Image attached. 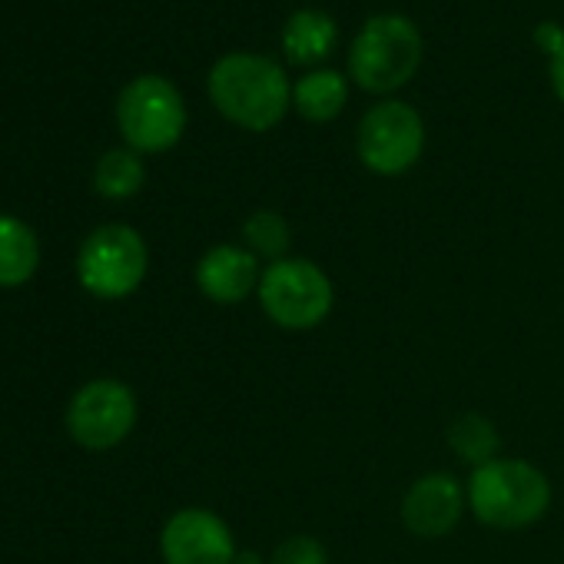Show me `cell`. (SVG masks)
I'll use <instances>...</instances> for the list:
<instances>
[{
  "label": "cell",
  "instance_id": "cell-11",
  "mask_svg": "<svg viewBox=\"0 0 564 564\" xmlns=\"http://www.w3.org/2000/svg\"><path fill=\"white\" fill-rule=\"evenodd\" d=\"M262 262L242 246V242H219L209 246L196 262V286L199 293L216 306H239L249 296H256Z\"/></svg>",
  "mask_w": 564,
  "mask_h": 564
},
{
  "label": "cell",
  "instance_id": "cell-8",
  "mask_svg": "<svg viewBox=\"0 0 564 564\" xmlns=\"http://www.w3.org/2000/svg\"><path fill=\"white\" fill-rule=\"evenodd\" d=\"M67 429L90 452L117 448L137 429V395L120 379H94L70 399Z\"/></svg>",
  "mask_w": 564,
  "mask_h": 564
},
{
  "label": "cell",
  "instance_id": "cell-17",
  "mask_svg": "<svg viewBox=\"0 0 564 564\" xmlns=\"http://www.w3.org/2000/svg\"><path fill=\"white\" fill-rule=\"evenodd\" d=\"M147 170L137 150H107L94 170V189L107 199H130L143 189Z\"/></svg>",
  "mask_w": 564,
  "mask_h": 564
},
{
  "label": "cell",
  "instance_id": "cell-13",
  "mask_svg": "<svg viewBox=\"0 0 564 564\" xmlns=\"http://www.w3.org/2000/svg\"><path fill=\"white\" fill-rule=\"evenodd\" d=\"M37 265H41L37 232L24 219L0 213V286L4 290L24 286L28 279H34Z\"/></svg>",
  "mask_w": 564,
  "mask_h": 564
},
{
  "label": "cell",
  "instance_id": "cell-21",
  "mask_svg": "<svg viewBox=\"0 0 564 564\" xmlns=\"http://www.w3.org/2000/svg\"><path fill=\"white\" fill-rule=\"evenodd\" d=\"M232 564H269V557H262L259 551L246 547V551H239V554H236V561H232Z\"/></svg>",
  "mask_w": 564,
  "mask_h": 564
},
{
  "label": "cell",
  "instance_id": "cell-9",
  "mask_svg": "<svg viewBox=\"0 0 564 564\" xmlns=\"http://www.w3.org/2000/svg\"><path fill=\"white\" fill-rule=\"evenodd\" d=\"M163 564H232V528L209 508H180L160 531Z\"/></svg>",
  "mask_w": 564,
  "mask_h": 564
},
{
  "label": "cell",
  "instance_id": "cell-1",
  "mask_svg": "<svg viewBox=\"0 0 564 564\" xmlns=\"http://www.w3.org/2000/svg\"><path fill=\"white\" fill-rule=\"evenodd\" d=\"M209 100L229 123L265 133L290 113L293 84L269 57L229 54L209 70Z\"/></svg>",
  "mask_w": 564,
  "mask_h": 564
},
{
  "label": "cell",
  "instance_id": "cell-20",
  "mask_svg": "<svg viewBox=\"0 0 564 564\" xmlns=\"http://www.w3.org/2000/svg\"><path fill=\"white\" fill-rule=\"evenodd\" d=\"M551 87H554L557 100L564 104V51L557 57H551Z\"/></svg>",
  "mask_w": 564,
  "mask_h": 564
},
{
  "label": "cell",
  "instance_id": "cell-16",
  "mask_svg": "<svg viewBox=\"0 0 564 564\" xmlns=\"http://www.w3.org/2000/svg\"><path fill=\"white\" fill-rule=\"evenodd\" d=\"M242 246L259 259V262H279L290 256L293 246V229L279 209H256L242 223Z\"/></svg>",
  "mask_w": 564,
  "mask_h": 564
},
{
  "label": "cell",
  "instance_id": "cell-4",
  "mask_svg": "<svg viewBox=\"0 0 564 564\" xmlns=\"http://www.w3.org/2000/svg\"><path fill=\"white\" fill-rule=\"evenodd\" d=\"M422 64V34L402 14L369 18L349 51V77L369 94L405 87Z\"/></svg>",
  "mask_w": 564,
  "mask_h": 564
},
{
  "label": "cell",
  "instance_id": "cell-5",
  "mask_svg": "<svg viewBox=\"0 0 564 564\" xmlns=\"http://www.w3.org/2000/svg\"><path fill=\"white\" fill-rule=\"evenodd\" d=\"M150 269V252L143 236L133 226L110 223L94 229L77 252L80 286L107 303L133 296Z\"/></svg>",
  "mask_w": 564,
  "mask_h": 564
},
{
  "label": "cell",
  "instance_id": "cell-15",
  "mask_svg": "<svg viewBox=\"0 0 564 564\" xmlns=\"http://www.w3.org/2000/svg\"><path fill=\"white\" fill-rule=\"evenodd\" d=\"M445 442L448 448L471 468H481L488 462L498 458L501 452V435L495 429V422L481 412H462L448 422L445 429Z\"/></svg>",
  "mask_w": 564,
  "mask_h": 564
},
{
  "label": "cell",
  "instance_id": "cell-7",
  "mask_svg": "<svg viewBox=\"0 0 564 564\" xmlns=\"http://www.w3.org/2000/svg\"><path fill=\"white\" fill-rule=\"evenodd\" d=\"M359 160L376 176H402L409 173L425 150V123L415 107L402 100L376 104L356 133Z\"/></svg>",
  "mask_w": 564,
  "mask_h": 564
},
{
  "label": "cell",
  "instance_id": "cell-6",
  "mask_svg": "<svg viewBox=\"0 0 564 564\" xmlns=\"http://www.w3.org/2000/svg\"><path fill=\"white\" fill-rule=\"evenodd\" d=\"M117 127L130 150L163 153L173 150L186 130V104L170 80L147 74L120 90Z\"/></svg>",
  "mask_w": 564,
  "mask_h": 564
},
{
  "label": "cell",
  "instance_id": "cell-19",
  "mask_svg": "<svg viewBox=\"0 0 564 564\" xmlns=\"http://www.w3.org/2000/svg\"><path fill=\"white\" fill-rule=\"evenodd\" d=\"M534 41H538L551 57H557V54L564 51V31H561L557 24H541V28L534 31Z\"/></svg>",
  "mask_w": 564,
  "mask_h": 564
},
{
  "label": "cell",
  "instance_id": "cell-2",
  "mask_svg": "<svg viewBox=\"0 0 564 564\" xmlns=\"http://www.w3.org/2000/svg\"><path fill=\"white\" fill-rule=\"evenodd\" d=\"M468 511L495 531H524L538 524L551 508L547 475L524 462L498 455L495 462L471 468L468 481Z\"/></svg>",
  "mask_w": 564,
  "mask_h": 564
},
{
  "label": "cell",
  "instance_id": "cell-18",
  "mask_svg": "<svg viewBox=\"0 0 564 564\" xmlns=\"http://www.w3.org/2000/svg\"><path fill=\"white\" fill-rule=\"evenodd\" d=\"M269 564H329V551L313 534H290L272 547Z\"/></svg>",
  "mask_w": 564,
  "mask_h": 564
},
{
  "label": "cell",
  "instance_id": "cell-12",
  "mask_svg": "<svg viewBox=\"0 0 564 564\" xmlns=\"http://www.w3.org/2000/svg\"><path fill=\"white\" fill-rule=\"evenodd\" d=\"M339 44V28L323 11H296L282 28V51L296 67L323 64Z\"/></svg>",
  "mask_w": 564,
  "mask_h": 564
},
{
  "label": "cell",
  "instance_id": "cell-3",
  "mask_svg": "<svg viewBox=\"0 0 564 564\" xmlns=\"http://www.w3.org/2000/svg\"><path fill=\"white\" fill-rule=\"evenodd\" d=\"M259 310L282 333H313L319 329L336 306V286L329 272L306 256H286L262 269Z\"/></svg>",
  "mask_w": 564,
  "mask_h": 564
},
{
  "label": "cell",
  "instance_id": "cell-14",
  "mask_svg": "<svg viewBox=\"0 0 564 564\" xmlns=\"http://www.w3.org/2000/svg\"><path fill=\"white\" fill-rule=\"evenodd\" d=\"M349 100V84L339 70H310L293 87V107L310 123H333Z\"/></svg>",
  "mask_w": 564,
  "mask_h": 564
},
{
  "label": "cell",
  "instance_id": "cell-10",
  "mask_svg": "<svg viewBox=\"0 0 564 564\" xmlns=\"http://www.w3.org/2000/svg\"><path fill=\"white\" fill-rule=\"evenodd\" d=\"M465 511L468 491L452 471H425L402 495V524L425 541L452 534Z\"/></svg>",
  "mask_w": 564,
  "mask_h": 564
}]
</instances>
